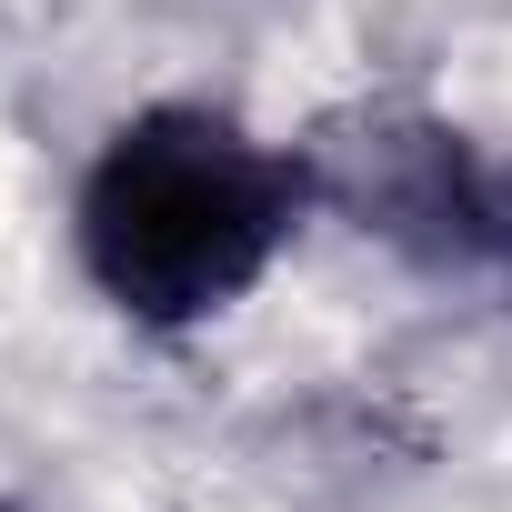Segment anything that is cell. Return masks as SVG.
<instances>
[{
	"label": "cell",
	"instance_id": "obj_1",
	"mask_svg": "<svg viewBox=\"0 0 512 512\" xmlns=\"http://www.w3.org/2000/svg\"><path fill=\"white\" fill-rule=\"evenodd\" d=\"M302 161L221 111H141L81 181V262L131 322H201L272 272L302 211Z\"/></svg>",
	"mask_w": 512,
	"mask_h": 512
},
{
	"label": "cell",
	"instance_id": "obj_2",
	"mask_svg": "<svg viewBox=\"0 0 512 512\" xmlns=\"http://www.w3.org/2000/svg\"><path fill=\"white\" fill-rule=\"evenodd\" d=\"M322 191L422 272L512 292V151H482L422 111H372L322 141Z\"/></svg>",
	"mask_w": 512,
	"mask_h": 512
}]
</instances>
